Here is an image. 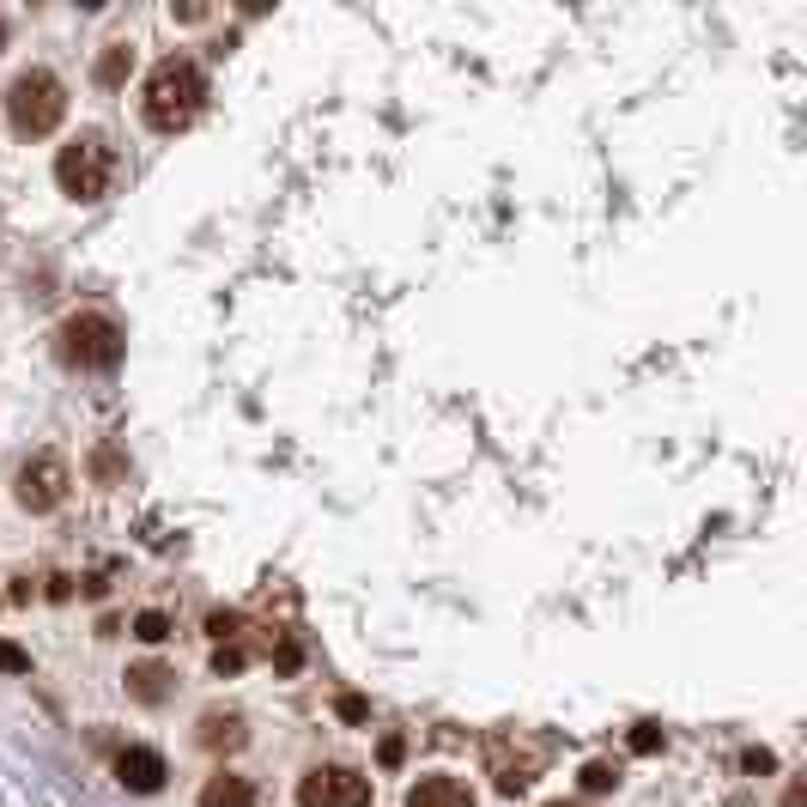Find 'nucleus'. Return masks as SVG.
<instances>
[{"label":"nucleus","instance_id":"obj_23","mask_svg":"<svg viewBox=\"0 0 807 807\" xmlns=\"http://www.w3.org/2000/svg\"><path fill=\"white\" fill-rule=\"evenodd\" d=\"M546 807H577V801H546Z\"/></svg>","mask_w":807,"mask_h":807},{"label":"nucleus","instance_id":"obj_17","mask_svg":"<svg viewBox=\"0 0 807 807\" xmlns=\"http://www.w3.org/2000/svg\"><path fill=\"white\" fill-rule=\"evenodd\" d=\"M206 632H213L219 644H225V637H238V632H243V614H225V607H219V614H206Z\"/></svg>","mask_w":807,"mask_h":807},{"label":"nucleus","instance_id":"obj_15","mask_svg":"<svg viewBox=\"0 0 807 807\" xmlns=\"http://www.w3.org/2000/svg\"><path fill=\"white\" fill-rule=\"evenodd\" d=\"M0 674H31V649H19L12 637H0Z\"/></svg>","mask_w":807,"mask_h":807},{"label":"nucleus","instance_id":"obj_24","mask_svg":"<svg viewBox=\"0 0 807 807\" xmlns=\"http://www.w3.org/2000/svg\"><path fill=\"white\" fill-rule=\"evenodd\" d=\"M0 43H7V24H0Z\"/></svg>","mask_w":807,"mask_h":807},{"label":"nucleus","instance_id":"obj_18","mask_svg":"<svg viewBox=\"0 0 807 807\" xmlns=\"http://www.w3.org/2000/svg\"><path fill=\"white\" fill-rule=\"evenodd\" d=\"M238 668H243V649L219 644V656H213V674H238Z\"/></svg>","mask_w":807,"mask_h":807},{"label":"nucleus","instance_id":"obj_10","mask_svg":"<svg viewBox=\"0 0 807 807\" xmlns=\"http://www.w3.org/2000/svg\"><path fill=\"white\" fill-rule=\"evenodd\" d=\"M243 740H250V735H243L238 710H206V717H201V747L206 753H238Z\"/></svg>","mask_w":807,"mask_h":807},{"label":"nucleus","instance_id":"obj_12","mask_svg":"<svg viewBox=\"0 0 807 807\" xmlns=\"http://www.w3.org/2000/svg\"><path fill=\"white\" fill-rule=\"evenodd\" d=\"M128 68H134V49H128V43H110V49H103V56H98V85H122L128 80Z\"/></svg>","mask_w":807,"mask_h":807},{"label":"nucleus","instance_id":"obj_3","mask_svg":"<svg viewBox=\"0 0 807 807\" xmlns=\"http://www.w3.org/2000/svg\"><path fill=\"white\" fill-rule=\"evenodd\" d=\"M56 353H61V364H73V371H110V364H122V329H115V316H103V310H80V316L61 322Z\"/></svg>","mask_w":807,"mask_h":807},{"label":"nucleus","instance_id":"obj_11","mask_svg":"<svg viewBox=\"0 0 807 807\" xmlns=\"http://www.w3.org/2000/svg\"><path fill=\"white\" fill-rule=\"evenodd\" d=\"M201 807H255V784H250V777L219 771V777H206V784H201Z\"/></svg>","mask_w":807,"mask_h":807},{"label":"nucleus","instance_id":"obj_9","mask_svg":"<svg viewBox=\"0 0 807 807\" xmlns=\"http://www.w3.org/2000/svg\"><path fill=\"white\" fill-rule=\"evenodd\" d=\"M171 680L176 674L164 668V662H134V668H128V698H140V705H164V698H171Z\"/></svg>","mask_w":807,"mask_h":807},{"label":"nucleus","instance_id":"obj_2","mask_svg":"<svg viewBox=\"0 0 807 807\" xmlns=\"http://www.w3.org/2000/svg\"><path fill=\"white\" fill-rule=\"evenodd\" d=\"M61 115H68V85H61L49 68H24L19 80L7 85V122H12V134L43 140V134H56V128H61Z\"/></svg>","mask_w":807,"mask_h":807},{"label":"nucleus","instance_id":"obj_21","mask_svg":"<svg viewBox=\"0 0 807 807\" xmlns=\"http://www.w3.org/2000/svg\"><path fill=\"white\" fill-rule=\"evenodd\" d=\"M740 765H747V771H771V753H765V747H747V753H740Z\"/></svg>","mask_w":807,"mask_h":807},{"label":"nucleus","instance_id":"obj_8","mask_svg":"<svg viewBox=\"0 0 807 807\" xmlns=\"http://www.w3.org/2000/svg\"><path fill=\"white\" fill-rule=\"evenodd\" d=\"M401 807H474V789L462 777H420Z\"/></svg>","mask_w":807,"mask_h":807},{"label":"nucleus","instance_id":"obj_4","mask_svg":"<svg viewBox=\"0 0 807 807\" xmlns=\"http://www.w3.org/2000/svg\"><path fill=\"white\" fill-rule=\"evenodd\" d=\"M115 176V152L103 147V134H80L56 152V182L68 201H103Z\"/></svg>","mask_w":807,"mask_h":807},{"label":"nucleus","instance_id":"obj_16","mask_svg":"<svg viewBox=\"0 0 807 807\" xmlns=\"http://www.w3.org/2000/svg\"><path fill=\"white\" fill-rule=\"evenodd\" d=\"M626 740H632V753H644V759H649V753H662V740H668V735H662L656 723H637Z\"/></svg>","mask_w":807,"mask_h":807},{"label":"nucleus","instance_id":"obj_20","mask_svg":"<svg viewBox=\"0 0 807 807\" xmlns=\"http://www.w3.org/2000/svg\"><path fill=\"white\" fill-rule=\"evenodd\" d=\"M341 717H346V723H364V717H371V705H364L359 693H346V698H341Z\"/></svg>","mask_w":807,"mask_h":807},{"label":"nucleus","instance_id":"obj_6","mask_svg":"<svg viewBox=\"0 0 807 807\" xmlns=\"http://www.w3.org/2000/svg\"><path fill=\"white\" fill-rule=\"evenodd\" d=\"M297 807H371V777L353 765H316L297 777Z\"/></svg>","mask_w":807,"mask_h":807},{"label":"nucleus","instance_id":"obj_19","mask_svg":"<svg viewBox=\"0 0 807 807\" xmlns=\"http://www.w3.org/2000/svg\"><path fill=\"white\" fill-rule=\"evenodd\" d=\"M401 753H407V740H401V735H383V747H376V759H383V765H401Z\"/></svg>","mask_w":807,"mask_h":807},{"label":"nucleus","instance_id":"obj_13","mask_svg":"<svg viewBox=\"0 0 807 807\" xmlns=\"http://www.w3.org/2000/svg\"><path fill=\"white\" fill-rule=\"evenodd\" d=\"M134 637H140V644H164V637H171V614H159V607L134 614Z\"/></svg>","mask_w":807,"mask_h":807},{"label":"nucleus","instance_id":"obj_7","mask_svg":"<svg viewBox=\"0 0 807 807\" xmlns=\"http://www.w3.org/2000/svg\"><path fill=\"white\" fill-rule=\"evenodd\" d=\"M164 777H171V765H164L159 747H122L115 753V784L134 789V796H159Z\"/></svg>","mask_w":807,"mask_h":807},{"label":"nucleus","instance_id":"obj_1","mask_svg":"<svg viewBox=\"0 0 807 807\" xmlns=\"http://www.w3.org/2000/svg\"><path fill=\"white\" fill-rule=\"evenodd\" d=\"M201 103H206V80H201V68H194L189 56H164L159 68L147 73V98H140V110H147V122L159 128V134L189 128L194 115H201Z\"/></svg>","mask_w":807,"mask_h":807},{"label":"nucleus","instance_id":"obj_22","mask_svg":"<svg viewBox=\"0 0 807 807\" xmlns=\"http://www.w3.org/2000/svg\"><path fill=\"white\" fill-rule=\"evenodd\" d=\"M784 807H801V784H789V796H784Z\"/></svg>","mask_w":807,"mask_h":807},{"label":"nucleus","instance_id":"obj_5","mask_svg":"<svg viewBox=\"0 0 807 807\" xmlns=\"http://www.w3.org/2000/svg\"><path fill=\"white\" fill-rule=\"evenodd\" d=\"M68 486H73V474H68V462H61L56 450H37V455H24V462L12 467V498H19V511H31V516L61 511Z\"/></svg>","mask_w":807,"mask_h":807},{"label":"nucleus","instance_id":"obj_14","mask_svg":"<svg viewBox=\"0 0 807 807\" xmlns=\"http://www.w3.org/2000/svg\"><path fill=\"white\" fill-rule=\"evenodd\" d=\"M614 784H619V771H614V765H602V759H595V765H583V789H589V796H607Z\"/></svg>","mask_w":807,"mask_h":807}]
</instances>
